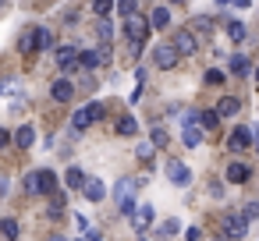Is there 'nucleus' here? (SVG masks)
Instances as JSON below:
<instances>
[{
    "label": "nucleus",
    "mask_w": 259,
    "mask_h": 241,
    "mask_svg": "<svg viewBox=\"0 0 259 241\" xmlns=\"http://www.w3.org/2000/svg\"><path fill=\"white\" fill-rule=\"evenodd\" d=\"M178 4H181V0H178Z\"/></svg>",
    "instance_id": "obj_48"
},
{
    "label": "nucleus",
    "mask_w": 259,
    "mask_h": 241,
    "mask_svg": "<svg viewBox=\"0 0 259 241\" xmlns=\"http://www.w3.org/2000/svg\"><path fill=\"white\" fill-rule=\"evenodd\" d=\"M255 82H259V68H255Z\"/></svg>",
    "instance_id": "obj_46"
},
{
    "label": "nucleus",
    "mask_w": 259,
    "mask_h": 241,
    "mask_svg": "<svg viewBox=\"0 0 259 241\" xmlns=\"http://www.w3.org/2000/svg\"><path fill=\"white\" fill-rule=\"evenodd\" d=\"M0 96H22V82H0Z\"/></svg>",
    "instance_id": "obj_30"
},
{
    "label": "nucleus",
    "mask_w": 259,
    "mask_h": 241,
    "mask_svg": "<svg viewBox=\"0 0 259 241\" xmlns=\"http://www.w3.org/2000/svg\"><path fill=\"white\" fill-rule=\"evenodd\" d=\"M25 188L32 195H54L57 191V174L54 170H32L29 181H25Z\"/></svg>",
    "instance_id": "obj_2"
},
{
    "label": "nucleus",
    "mask_w": 259,
    "mask_h": 241,
    "mask_svg": "<svg viewBox=\"0 0 259 241\" xmlns=\"http://www.w3.org/2000/svg\"><path fill=\"white\" fill-rule=\"evenodd\" d=\"M64 181H68L71 188H82V181H85V170H82V167H68V170H64Z\"/></svg>",
    "instance_id": "obj_22"
},
{
    "label": "nucleus",
    "mask_w": 259,
    "mask_h": 241,
    "mask_svg": "<svg viewBox=\"0 0 259 241\" xmlns=\"http://www.w3.org/2000/svg\"><path fill=\"white\" fill-rule=\"evenodd\" d=\"M54 46V32L50 29H36V50H50Z\"/></svg>",
    "instance_id": "obj_23"
},
{
    "label": "nucleus",
    "mask_w": 259,
    "mask_h": 241,
    "mask_svg": "<svg viewBox=\"0 0 259 241\" xmlns=\"http://www.w3.org/2000/svg\"><path fill=\"white\" fill-rule=\"evenodd\" d=\"M85 241H103V234L96 227H85Z\"/></svg>",
    "instance_id": "obj_39"
},
{
    "label": "nucleus",
    "mask_w": 259,
    "mask_h": 241,
    "mask_svg": "<svg viewBox=\"0 0 259 241\" xmlns=\"http://www.w3.org/2000/svg\"><path fill=\"white\" fill-rule=\"evenodd\" d=\"M167 177H170V184H178V188H188V184H192V170H188L185 163H178V160L167 163Z\"/></svg>",
    "instance_id": "obj_6"
},
{
    "label": "nucleus",
    "mask_w": 259,
    "mask_h": 241,
    "mask_svg": "<svg viewBox=\"0 0 259 241\" xmlns=\"http://www.w3.org/2000/svg\"><path fill=\"white\" fill-rule=\"evenodd\" d=\"M54 57H57V68H61V71H71V68L78 64V50H75V46H57Z\"/></svg>",
    "instance_id": "obj_10"
},
{
    "label": "nucleus",
    "mask_w": 259,
    "mask_h": 241,
    "mask_svg": "<svg viewBox=\"0 0 259 241\" xmlns=\"http://www.w3.org/2000/svg\"><path fill=\"white\" fill-rule=\"evenodd\" d=\"M192 29H195V32H209V29H213V22H209V18H195V22H192Z\"/></svg>",
    "instance_id": "obj_35"
},
{
    "label": "nucleus",
    "mask_w": 259,
    "mask_h": 241,
    "mask_svg": "<svg viewBox=\"0 0 259 241\" xmlns=\"http://www.w3.org/2000/svg\"><path fill=\"white\" fill-rule=\"evenodd\" d=\"M103 117V103H85L82 110H75V117H71V128L75 131H85L93 121H100Z\"/></svg>",
    "instance_id": "obj_3"
},
{
    "label": "nucleus",
    "mask_w": 259,
    "mask_h": 241,
    "mask_svg": "<svg viewBox=\"0 0 259 241\" xmlns=\"http://www.w3.org/2000/svg\"><path fill=\"white\" fill-rule=\"evenodd\" d=\"M96 36H100L103 43H110V36H114V25H110L107 18H100V22H96Z\"/></svg>",
    "instance_id": "obj_29"
},
{
    "label": "nucleus",
    "mask_w": 259,
    "mask_h": 241,
    "mask_svg": "<svg viewBox=\"0 0 259 241\" xmlns=\"http://www.w3.org/2000/svg\"><path fill=\"white\" fill-rule=\"evenodd\" d=\"M202 131H213L217 124H220V117H217V110H199V121H195Z\"/></svg>",
    "instance_id": "obj_20"
},
{
    "label": "nucleus",
    "mask_w": 259,
    "mask_h": 241,
    "mask_svg": "<svg viewBox=\"0 0 259 241\" xmlns=\"http://www.w3.org/2000/svg\"><path fill=\"white\" fill-rule=\"evenodd\" d=\"M153 216H156V213H153V206H149V202H135V209H132V223H135V230H139V234H146V230H149Z\"/></svg>",
    "instance_id": "obj_5"
},
{
    "label": "nucleus",
    "mask_w": 259,
    "mask_h": 241,
    "mask_svg": "<svg viewBox=\"0 0 259 241\" xmlns=\"http://www.w3.org/2000/svg\"><path fill=\"white\" fill-rule=\"evenodd\" d=\"M124 36H128V43H142L149 36V22L139 18V15H128L124 18Z\"/></svg>",
    "instance_id": "obj_4"
},
{
    "label": "nucleus",
    "mask_w": 259,
    "mask_h": 241,
    "mask_svg": "<svg viewBox=\"0 0 259 241\" xmlns=\"http://www.w3.org/2000/svg\"><path fill=\"white\" fill-rule=\"evenodd\" d=\"M178 230H181V223H178V220H163V223H160V230H156V237H163V241H167V237H174Z\"/></svg>",
    "instance_id": "obj_24"
},
{
    "label": "nucleus",
    "mask_w": 259,
    "mask_h": 241,
    "mask_svg": "<svg viewBox=\"0 0 259 241\" xmlns=\"http://www.w3.org/2000/svg\"><path fill=\"white\" fill-rule=\"evenodd\" d=\"M153 61H156V68L170 71V68L178 64V54H174V46H170V43H163V46H156V50H153Z\"/></svg>",
    "instance_id": "obj_9"
},
{
    "label": "nucleus",
    "mask_w": 259,
    "mask_h": 241,
    "mask_svg": "<svg viewBox=\"0 0 259 241\" xmlns=\"http://www.w3.org/2000/svg\"><path fill=\"white\" fill-rule=\"evenodd\" d=\"M185 237H188V241H199V237H202V230H199V227H188V230H185Z\"/></svg>",
    "instance_id": "obj_40"
},
{
    "label": "nucleus",
    "mask_w": 259,
    "mask_h": 241,
    "mask_svg": "<svg viewBox=\"0 0 259 241\" xmlns=\"http://www.w3.org/2000/svg\"><path fill=\"white\" fill-rule=\"evenodd\" d=\"M199 121V110H188L185 117H181V128H188V124H195Z\"/></svg>",
    "instance_id": "obj_38"
},
{
    "label": "nucleus",
    "mask_w": 259,
    "mask_h": 241,
    "mask_svg": "<svg viewBox=\"0 0 259 241\" xmlns=\"http://www.w3.org/2000/svg\"><path fill=\"white\" fill-rule=\"evenodd\" d=\"M149 142H153V146H167V131H163V128H153V131H149Z\"/></svg>",
    "instance_id": "obj_33"
},
{
    "label": "nucleus",
    "mask_w": 259,
    "mask_h": 241,
    "mask_svg": "<svg viewBox=\"0 0 259 241\" xmlns=\"http://www.w3.org/2000/svg\"><path fill=\"white\" fill-rule=\"evenodd\" d=\"M241 216H245V220H255V216H259V202H248V206H245V213H241Z\"/></svg>",
    "instance_id": "obj_37"
},
{
    "label": "nucleus",
    "mask_w": 259,
    "mask_h": 241,
    "mask_svg": "<svg viewBox=\"0 0 259 241\" xmlns=\"http://www.w3.org/2000/svg\"><path fill=\"white\" fill-rule=\"evenodd\" d=\"M8 142H11V138H8V131H4V128H0V149H4Z\"/></svg>",
    "instance_id": "obj_42"
},
{
    "label": "nucleus",
    "mask_w": 259,
    "mask_h": 241,
    "mask_svg": "<svg viewBox=\"0 0 259 241\" xmlns=\"http://www.w3.org/2000/svg\"><path fill=\"white\" fill-rule=\"evenodd\" d=\"M146 22H149V29H167V25H170V11H167V8H153Z\"/></svg>",
    "instance_id": "obj_17"
},
{
    "label": "nucleus",
    "mask_w": 259,
    "mask_h": 241,
    "mask_svg": "<svg viewBox=\"0 0 259 241\" xmlns=\"http://www.w3.org/2000/svg\"><path fill=\"white\" fill-rule=\"evenodd\" d=\"M78 64L93 71V68H100L103 61H100V54H96V50H78Z\"/></svg>",
    "instance_id": "obj_21"
},
{
    "label": "nucleus",
    "mask_w": 259,
    "mask_h": 241,
    "mask_svg": "<svg viewBox=\"0 0 259 241\" xmlns=\"http://www.w3.org/2000/svg\"><path fill=\"white\" fill-rule=\"evenodd\" d=\"M82 191H85V199H89V202H100V199L107 195V188H103V181H96V177H93V181L85 177V181H82Z\"/></svg>",
    "instance_id": "obj_16"
},
{
    "label": "nucleus",
    "mask_w": 259,
    "mask_h": 241,
    "mask_svg": "<svg viewBox=\"0 0 259 241\" xmlns=\"http://www.w3.org/2000/svg\"><path fill=\"white\" fill-rule=\"evenodd\" d=\"M227 36H231V43H241V39L248 36V29H245L241 22H231V25H227Z\"/></svg>",
    "instance_id": "obj_26"
},
{
    "label": "nucleus",
    "mask_w": 259,
    "mask_h": 241,
    "mask_svg": "<svg viewBox=\"0 0 259 241\" xmlns=\"http://www.w3.org/2000/svg\"><path fill=\"white\" fill-rule=\"evenodd\" d=\"M245 227H248V220H245L241 213H238V216H234V213H227V216H224V234H227V237H234V241H238V237H245V234H248Z\"/></svg>",
    "instance_id": "obj_7"
},
{
    "label": "nucleus",
    "mask_w": 259,
    "mask_h": 241,
    "mask_svg": "<svg viewBox=\"0 0 259 241\" xmlns=\"http://www.w3.org/2000/svg\"><path fill=\"white\" fill-rule=\"evenodd\" d=\"M248 142H252V149L259 153V128H252V131H248Z\"/></svg>",
    "instance_id": "obj_41"
},
{
    "label": "nucleus",
    "mask_w": 259,
    "mask_h": 241,
    "mask_svg": "<svg viewBox=\"0 0 259 241\" xmlns=\"http://www.w3.org/2000/svg\"><path fill=\"white\" fill-rule=\"evenodd\" d=\"M170 46H174L178 57H192V54H195V36H192V32H174Z\"/></svg>",
    "instance_id": "obj_8"
},
{
    "label": "nucleus",
    "mask_w": 259,
    "mask_h": 241,
    "mask_svg": "<svg viewBox=\"0 0 259 241\" xmlns=\"http://www.w3.org/2000/svg\"><path fill=\"white\" fill-rule=\"evenodd\" d=\"M248 174H252V170H248L245 163H238V160H231V163H227V170H224V177H227L231 184H245V181H248Z\"/></svg>",
    "instance_id": "obj_11"
},
{
    "label": "nucleus",
    "mask_w": 259,
    "mask_h": 241,
    "mask_svg": "<svg viewBox=\"0 0 259 241\" xmlns=\"http://www.w3.org/2000/svg\"><path fill=\"white\" fill-rule=\"evenodd\" d=\"M227 149H231V153L248 149V128H234V131L227 135Z\"/></svg>",
    "instance_id": "obj_14"
},
{
    "label": "nucleus",
    "mask_w": 259,
    "mask_h": 241,
    "mask_svg": "<svg viewBox=\"0 0 259 241\" xmlns=\"http://www.w3.org/2000/svg\"><path fill=\"white\" fill-rule=\"evenodd\" d=\"M114 4H117V11L128 18V15H135V8H139V0H114Z\"/></svg>",
    "instance_id": "obj_32"
},
{
    "label": "nucleus",
    "mask_w": 259,
    "mask_h": 241,
    "mask_svg": "<svg viewBox=\"0 0 259 241\" xmlns=\"http://www.w3.org/2000/svg\"><path fill=\"white\" fill-rule=\"evenodd\" d=\"M93 11H96L100 18H107V15L114 11V0H93Z\"/></svg>",
    "instance_id": "obj_31"
},
{
    "label": "nucleus",
    "mask_w": 259,
    "mask_h": 241,
    "mask_svg": "<svg viewBox=\"0 0 259 241\" xmlns=\"http://www.w3.org/2000/svg\"><path fill=\"white\" fill-rule=\"evenodd\" d=\"M238 107H241V103H238L234 96H224V100L217 103V117H234V114H238Z\"/></svg>",
    "instance_id": "obj_18"
},
{
    "label": "nucleus",
    "mask_w": 259,
    "mask_h": 241,
    "mask_svg": "<svg viewBox=\"0 0 259 241\" xmlns=\"http://www.w3.org/2000/svg\"><path fill=\"white\" fill-rule=\"evenodd\" d=\"M0 8H4V0H0Z\"/></svg>",
    "instance_id": "obj_47"
},
{
    "label": "nucleus",
    "mask_w": 259,
    "mask_h": 241,
    "mask_svg": "<svg viewBox=\"0 0 259 241\" xmlns=\"http://www.w3.org/2000/svg\"><path fill=\"white\" fill-rule=\"evenodd\" d=\"M50 241H68V237H61V234H57V237H50Z\"/></svg>",
    "instance_id": "obj_45"
},
{
    "label": "nucleus",
    "mask_w": 259,
    "mask_h": 241,
    "mask_svg": "<svg viewBox=\"0 0 259 241\" xmlns=\"http://www.w3.org/2000/svg\"><path fill=\"white\" fill-rule=\"evenodd\" d=\"M0 234H4L8 241H11V237H18V220H11V216H4V220H0Z\"/></svg>",
    "instance_id": "obj_25"
},
{
    "label": "nucleus",
    "mask_w": 259,
    "mask_h": 241,
    "mask_svg": "<svg viewBox=\"0 0 259 241\" xmlns=\"http://www.w3.org/2000/svg\"><path fill=\"white\" fill-rule=\"evenodd\" d=\"M50 96H54V100H57V103H68V100H71V96H75V85H71V82H68V78H57V82H54V85H50Z\"/></svg>",
    "instance_id": "obj_12"
},
{
    "label": "nucleus",
    "mask_w": 259,
    "mask_h": 241,
    "mask_svg": "<svg viewBox=\"0 0 259 241\" xmlns=\"http://www.w3.org/2000/svg\"><path fill=\"white\" fill-rule=\"evenodd\" d=\"M32 142H36V128H32V124H22V128L15 131V146H18V149H32Z\"/></svg>",
    "instance_id": "obj_15"
},
{
    "label": "nucleus",
    "mask_w": 259,
    "mask_h": 241,
    "mask_svg": "<svg viewBox=\"0 0 259 241\" xmlns=\"http://www.w3.org/2000/svg\"><path fill=\"white\" fill-rule=\"evenodd\" d=\"M213 241H227V234H220V237H213Z\"/></svg>",
    "instance_id": "obj_44"
},
{
    "label": "nucleus",
    "mask_w": 259,
    "mask_h": 241,
    "mask_svg": "<svg viewBox=\"0 0 259 241\" xmlns=\"http://www.w3.org/2000/svg\"><path fill=\"white\" fill-rule=\"evenodd\" d=\"M139 184L142 181H135V177H121L117 181V188H114V199H117V209H121V216H132V209H135V191H139Z\"/></svg>",
    "instance_id": "obj_1"
},
{
    "label": "nucleus",
    "mask_w": 259,
    "mask_h": 241,
    "mask_svg": "<svg viewBox=\"0 0 259 241\" xmlns=\"http://www.w3.org/2000/svg\"><path fill=\"white\" fill-rule=\"evenodd\" d=\"M227 68H231V75H248V68H252V64H248V57H245V54H234V57L227 61Z\"/></svg>",
    "instance_id": "obj_19"
},
{
    "label": "nucleus",
    "mask_w": 259,
    "mask_h": 241,
    "mask_svg": "<svg viewBox=\"0 0 259 241\" xmlns=\"http://www.w3.org/2000/svg\"><path fill=\"white\" fill-rule=\"evenodd\" d=\"M153 153H156V146H149V142H142V146L135 149V156H139V160H153Z\"/></svg>",
    "instance_id": "obj_34"
},
{
    "label": "nucleus",
    "mask_w": 259,
    "mask_h": 241,
    "mask_svg": "<svg viewBox=\"0 0 259 241\" xmlns=\"http://www.w3.org/2000/svg\"><path fill=\"white\" fill-rule=\"evenodd\" d=\"M18 50H22V54H32V50H36V29H32V32H22Z\"/></svg>",
    "instance_id": "obj_27"
},
{
    "label": "nucleus",
    "mask_w": 259,
    "mask_h": 241,
    "mask_svg": "<svg viewBox=\"0 0 259 241\" xmlns=\"http://www.w3.org/2000/svg\"><path fill=\"white\" fill-rule=\"evenodd\" d=\"M135 131H139V121L135 117H121L117 121V135H135Z\"/></svg>",
    "instance_id": "obj_28"
},
{
    "label": "nucleus",
    "mask_w": 259,
    "mask_h": 241,
    "mask_svg": "<svg viewBox=\"0 0 259 241\" xmlns=\"http://www.w3.org/2000/svg\"><path fill=\"white\" fill-rule=\"evenodd\" d=\"M202 138H206V131H202L199 124H188V128H181V142H185L188 149H199V146H202Z\"/></svg>",
    "instance_id": "obj_13"
},
{
    "label": "nucleus",
    "mask_w": 259,
    "mask_h": 241,
    "mask_svg": "<svg viewBox=\"0 0 259 241\" xmlns=\"http://www.w3.org/2000/svg\"><path fill=\"white\" fill-rule=\"evenodd\" d=\"M234 8H241V11H245V8H252V0H234Z\"/></svg>",
    "instance_id": "obj_43"
},
{
    "label": "nucleus",
    "mask_w": 259,
    "mask_h": 241,
    "mask_svg": "<svg viewBox=\"0 0 259 241\" xmlns=\"http://www.w3.org/2000/svg\"><path fill=\"white\" fill-rule=\"evenodd\" d=\"M206 82H209V85H220V82H224V71L209 68V71H206Z\"/></svg>",
    "instance_id": "obj_36"
}]
</instances>
